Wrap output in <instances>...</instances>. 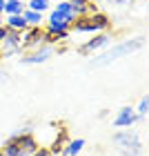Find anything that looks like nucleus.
<instances>
[{
  "label": "nucleus",
  "mask_w": 149,
  "mask_h": 156,
  "mask_svg": "<svg viewBox=\"0 0 149 156\" xmlns=\"http://www.w3.org/2000/svg\"><path fill=\"white\" fill-rule=\"evenodd\" d=\"M82 147H85V140H82V138H76V140H69V145L65 147V154H67V156H76L78 152H80V150H82Z\"/></svg>",
  "instance_id": "14"
},
{
  "label": "nucleus",
  "mask_w": 149,
  "mask_h": 156,
  "mask_svg": "<svg viewBox=\"0 0 149 156\" xmlns=\"http://www.w3.org/2000/svg\"><path fill=\"white\" fill-rule=\"evenodd\" d=\"M47 7H49V0H31V2H29V9L38 11V13H42Z\"/></svg>",
  "instance_id": "15"
},
{
  "label": "nucleus",
  "mask_w": 149,
  "mask_h": 156,
  "mask_svg": "<svg viewBox=\"0 0 149 156\" xmlns=\"http://www.w3.org/2000/svg\"><path fill=\"white\" fill-rule=\"evenodd\" d=\"M20 49V31H13V29H7V36L2 40V54H13Z\"/></svg>",
  "instance_id": "6"
},
{
  "label": "nucleus",
  "mask_w": 149,
  "mask_h": 156,
  "mask_svg": "<svg viewBox=\"0 0 149 156\" xmlns=\"http://www.w3.org/2000/svg\"><path fill=\"white\" fill-rule=\"evenodd\" d=\"M5 11L9 13V16H18V13H23V2H20V0H7Z\"/></svg>",
  "instance_id": "13"
},
{
  "label": "nucleus",
  "mask_w": 149,
  "mask_h": 156,
  "mask_svg": "<svg viewBox=\"0 0 149 156\" xmlns=\"http://www.w3.org/2000/svg\"><path fill=\"white\" fill-rule=\"evenodd\" d=\"M31 156H51V154H49V150H38V152H33Z\"/></svg>",
  "instance_id": "18"
},
{
  "label": "nucleus",
  "mask_w": 149,
  "mask_h": 156,
  "mask_svg": "<svg viewBox=\"0 0 149 156\" xmlns=\"http://www.w3.org/2000/svg\"><path fill=\"white\" fill-rule=\"evenodd\" d=\"M56 11H60V13H65V16H69V18H74V20H76L74 11H71V5H69V2H58V7H56Z\"/></svg>",
  "instance_id": "16"
},
{
  "label": "nucleus",
  "mask_w": 149,
  "mask_h": 156,
  "mask_svg": "<svg viewBox=\"0 0 149 156\" xmlns=\"http://www.w3.org/2000/svg\"><path fill=\"white\" fill-rule=\"evenodd\" d=\"M147 109H149V98L145 96L143 101H140V105H138V116H136V118H143V116L147 114Z\"/></svg>",
  "instance_id": "17"
},
{
  "label": "nucleus",
  "mask_w": 149,
  "mask_h": 156,
  "mask_svg": "<svg viewBox=\"0 0 149 156\" xmlns=\"http://www.w3.org/2000/svg\"><path fill=\"white\" fill-rule=\"evenodd\" d=\"M45 40V31H40L38 27H33L31 31L25 34V38H20V49L23 47H31V45H40Z\"/></svg>",
  "instance_id": "8"
},
{
  "label": "nucleus",
  "mask_w": 149,
  "mask_h": 156,
  "mask_svg": "<svg viewBox=\"0 0 149 156\" xmlns=\"http://www.w3.org/2000/svg\"><path fill=\"white\" fill-rule=\"evenodd\" d=\"M145 42L140 40V38H136V40H131V42H123V45H118V47H113V49H109L107 54H102L100 58H96V60H91V65H109V62H113V60H118V58H123V56H129L131 51H136V49H140Z\"/></svg>",
  "instance_id": "2"
},
{
  "label": "nucleus",
  "mask_w": 149,
  "mask_h": 156,
  "mask_svg": "<svg viewBox=\"0 0 149 156\" xmlns=\"http://www.w3.org/2000/svg\"><path fill=\"white\" fill-rule=\"evenodd\" d=\"M7 27L13 31H23L27 29V23H25V18H23V13H18V16H9V20H7Z\"/></svg>",
  "instance_id": "10"
},
{
  "label": "nucleus",
  "mask_w": 149,
  "mask_h": 156,
  "mask_svg": "<svg viewBox=\"0 0 149 156\" xmlns=\"http://www.w3.org/2000/svg\"><path fill=\"white\" fill-rule=\"evenodd\" d=\"M116 145H118V150L123 152L125 156H138L140 152H143V140L138 138V134L136 132H120L116 134Z\"/></svg>",
  "instance_id": "3"
},
{
  "label": "nucleus",
  "mask_w": 149,
  "mask_h": 156,
  "mask_svg": "<svg viewBox=\"0 0 149 156\" xmlns=\"http://www.w3.org/2000/svg\"><path fill=\"white\" fill-rule=\"evenodd\" d=\"M107 42H109V36H105V34H102V36H98V38H94V40H89L87 45H82L80 49H82V51H94V49L102 47V45H107Z\"/></svg>",
  "instance_id": "11"
},
{
  "label": "nucleus",
  "mask_w": 149,
  "mask_h": 156,
  "mask_svg": "<svg viewBox=\"0 0 149 156\" xmlns=\"http://www.w3.org/2000/svg\"><path fill=\"white\" fill-rule=\"evenodd\" d=\"M74 25V18L65 16V13L60 11H51V16H49V31L51 34H60V31H67V27Z\"/></svg>",
  "instance_id": "5"
},
{
  "label": "nucleus",
  "mask_w": 149,
  "mask_h": 156,
  "mask_svg": "<svg viewBox=\"0 0 149 156\" xmlns=\"http://www.w3.org/2000/svg\"><path fill=\"white\" fill-rule=\"evenodd\" d=\"M0 27H2V18H0Z\"/></svg>",
  "instance_id": "21"
},
{
  "label": "nucleus",
  "mask_w": 149,
  "mask_h": 156,
  "mask_svg": "<svg viewBox=\"0 0 149 156\" xmlns=\"http://www.w3.org/2000/svg\"><path fill=\"white\" fill-rule=\"evenodd\" d=\"M5 11V0H0V13Z\"/></svg>",
  "instance_id": "20"
},
{
  "label": "nucleus",
  "mask_w": 149,
  "mask_h": 156,
  "mask_svg": "<svg viewBox=\"0 0 149 156\" xmlns=\"http://www.w3.org/2000/svg\"><path fill=\"white\" fill-rule=\"evenodd\" d=\"M33 152H38V140L31 134H20L0 150L2 156H31Z\"/></svg>",
  "instance_id": "1"
},
{
  "label": "nucleus",
  "mask_w": 149,
  "mask_h": 156,
  "mask_svg": "<svg viewBox=\"0 0 149 156\" xmlns=\"http://www.w3.org/2000/svg\"><path fill=\"white\" fill-rule=\"evenodd\" d=\"M23 18H25V23H27V25H33V27H38V25H40V20H42V13L27 9V11H23Z\"/></svg>",
  "instance_id": "12"
},
{
  "label": "nucleus",
  "mask_w": 149,
  "mask_h": 156,
  "mask_svg": "<svg viewBox=\"0 0 149 156\" xmlns=\"http://www.w3.org/2000/svg\"><path fill=\"white\" fill-rule=\"evenodd\" d=\"M87 2H96V0H87Z\"/></svg>",
  "instance_id": "22"
},
{
  "label": "nucleus",
  "mask_w": 149,
  "mask_h": 156,
  "mask_svg": "<svg viewBox=\"0 0 149 156\" xmlns=\"http://www.w3.org/2000/svg\"><path fill=\"white\" fill-rule=\"evenodd\" d=\"M5 36H7V29H5V27H0V42L5 40Z\"/></svg>",
  "instance_id": "19"
},
{
  "label": "nucleus",
  "mask_w": 149,
  "mask_h": 156,
  "mask_svg": "<svg viewBox=\"0 0 149 156\" xmlns=\"http://www.w3.org/2000/svg\"><path fill=\"white\" fill-rule=\"evenodd\" d=\"M51 51H54L51 47H45V49H40V51L31 54V56H25V58H23V62H27V65H36V62H45V60L49 58V56H51Z\"/></svg>",
  "instance_id": "9"
},
{
  "label": "nucleus",
  "mask_w": 149,
  "mask_h": 156,
  "mask_svg": "<svg viewBox=\"0 0 149 156\" xmlns=\"http://www.w3.org/2000/svg\"><path fill=\"white\" fill-rule=\"evenodd\" d=\"M105 27H109V20L102 13H89V16H82V18L74 20L76 31H100Z\"/></svg>",
  "instance_id": "4"
},
{
  "label": "nucleus",
  "mask_w": 149,
  "mask_h": 156,
  "mask_svg": "<svg viewBox=\"0 0 149 156\" xmlns=\"http://www.w3.org/2000/svg\"><path fill=\"white\" fill-rule=\"evenodd\" d=\"M133 123H136V114H133L131 107H123L118 112L116 120H113V125H116V127H131Z\"/></svg>",
  "instance_id": "7"
}]
</instances>
